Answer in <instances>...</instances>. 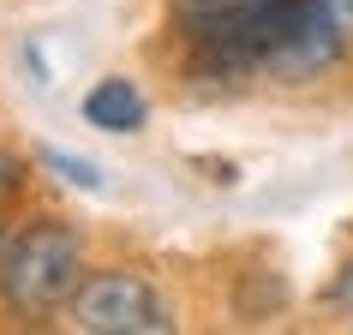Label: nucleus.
I'll return each instance as SVG.
<instances>
[{
	"mask_svg": "<svg viewBox=\"0 0 353 335\" xmlns=\"http://www.w3.org/2000/svg\"><path fill=\"white\" fill-rule=\"evenodd\" d=\"M174 37L210 78H312L347 48L335 0H174Z\"/></svg>",
	"mask_w": 353,
	"mask_h": 335,
	"instance_id": "1",
	"label": "nucleus"
},
{
	"mask_svg": "<svg viewBox=\"0 0 353 335\" xmlns=\"http://www.w3.org/2000/svg\"><path fill=\"white\" fill-rule=\"evenodd\" d=\"M144 114H150V102H144V90H138L132 78H102V84L84 96V120H90L96 132H138Z\"/></svg>",
	"mask_w": 353,
	"mask_h": 335,
	"instance_id": "4",
	"label": "nucleus"
},
{
	"mask_svg": "<svg viewBox=\"0 0 353 335\" xmlns=\"http://www.w3.org/2000/svg\"><path fill=\"white\" fill-rule=\"evenodd\" d=\"M78 294V234L60 222H30L0 245V299L24 317H48Z\"/></svg>",
	"mask_w": 353,
	"mask_h": 335,
	"instance_id": "2",
	"label": "nucleus"
},
{
	"mask_svg": "<svg viewBox=\"0 0 353 335\" xmlns=\"http://www.w3.org/2000/svg\"><path fill=\"white\" fill-rule=\"evenodd\" d=\"M335 6H341V12H347V24H353V0H335Z\"/></svg>",
	"mask_w": 353,
	"mask_h": 335,
	"instance_id": "8",
	"label": "nucleus"
},
{
	"mask_svg": "<svg viewBox=\"0 0 353 335\" xmlns=\"http://www.w3.org/2000/svg\"><path fill=\"white\" fill-rule=\"evenodd\" d=\"M12 192H19V162L0 150V234H6V204H12Z\"/></svg>",
	"mask_w": 353,
	"mask_h": 335,
	"instance_id": "6",
	"label": "nucleus"
},
{
	"mask_svg": "<svg viewBox=\"0 0 353 335\" xmlns=\"http://www.w3.org/2000/svg\"><path fill=\"white\" fill-rule=\"evenodd\" d=\"M330 299H335V305H347V312H353V258L341 263V276L330 281Z\"/></svg>",
	"mask_w": 353,
	"mask_h": 335,
	"instance_id": "7",
	"label": "nucleus"
},
{
	"mask_svg": "<svg viewBox=\"0 0 353 335\" xmlns=\"http://www.w3.org/2000/svg\"><path fill=\"white\" fill-rule=\"evenodd\" d=\"M42 168H54V180H66V186H78V192H102L108 180H102V168L96 162H84V156H66V150H42Z\"/></svg>",
	"mask_w": 353,
	"mask_h": 335,
	"instance_id": "5",
	"label": "nucleus"
},
{
	"mask_svg": "<svg viewBox=\"0 0 353 335\" xmlns=\"http://www.w3.org/2000/svg\"><path fill=\"white\" fill-rule=\"evenodd\" d=\"M72 323L90 335H168L174 317H168L162 294L138 276H120V270H102V276H84L72 294Z\"/></svg>",
	"mask_w": 353,
	"mask_h": 335,
	"instance_id": "3",
	"label": "nucleus"
}]
</instances>
